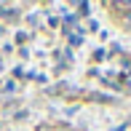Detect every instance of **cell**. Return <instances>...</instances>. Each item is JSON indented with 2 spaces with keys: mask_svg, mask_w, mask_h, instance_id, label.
Segmentation results:
<instances>
[{
  "mask_svg": "<svg viewBox=\"0 0 131 131\" xmlns=\"http://www.w3.org/2000/svg\"><path fill=\"white\" fill-rule=\"evenodd\" d=\"M80 40H83V38H80V32H70V43H72V46H78Z\"/></svg>",
  "mask_w": 131,
  "mask_h": 131,
  "instance_id": "obj_1",
  "label": "cell"
},
{
  "mask_svg": "<svg viewBox=\"0 0 131 131\" xmlns=\"http://www.w3.org/2000/svg\"><path fill=\"white\" fill-rule=\"evenodd\" d=\"M112 8H118V11H131V3H112Z\"/></svg>",
  "mask_w": 131,
  "mask_h": 131,
  "instance_id": "obj_2",
  "label": "cell"
},
{
  "mask_svg": "<svg viewBox=\"0 0 131 131\" xmlns=\"http://www.w3.org/2000/svg\"><path fill=\"white\" fill-rule=\"evenodd\" d=\"M91 99H96V102H112V99L104 96V94H91Z\"/></svg>",
  "mask_w": 131,
  "mask_h": 131,
  "instance_id": "obj_3",
  "label": "cell"
},
{
  "mask_svg": "<svg viewBox=\"0 0 131 131\" xmlns=\"http://www.w3.org/2000/svg\"><path fill=\"white\" fill-rule=\"evenodd\" d=\"M38 131H51V128L48 126H38Z\"/></svg>",
  "mask_w": 131,
  "mask_h": 131,
  "instance_id": "obj_4",
  "label": "cell"
},
{
  "mask_svg": "<svg viewBox=\"0 0 131 131\" xmlns=\"http://www.w3.org/2000/svg\"><path fill=\"white\" fill-rule=\"evenodd\" d=\"M126 19H128V21H131V11H128V14H126Z\"/></svg>",
  "mask_w": 131,
  "mask_h": 131,
  "instance_id": "obj_5",
  "label": "cell"
},
{
  "mask_svg": "<svg viewBox=\"0 0 131 131\" xmlns=\"http://www.w3.org/2000/svg\"><path fill=\"white\" fill-rule=\"evenodd\" d=\"M0 67H3V62H0Z\"/></svg>",
  "mask_w": 131,
  "mask_h": 131,
  "instance_id": "obj_6",
  "label": "cell"
}]
</instances>
